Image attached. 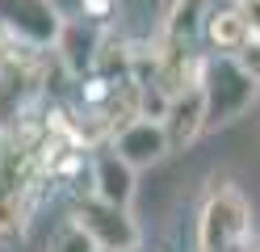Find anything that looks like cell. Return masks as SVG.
<instances>
[{
  "label": "cell",
  "mask_w": 260,
  "mask_h": 252,
  "mask_svg": "<svg viewBox=\"0 0 260 252\" xmlns=\"http://www.w3.org/2000/svg\"><path fill=\"white\" fill-rule=\"evenodd\" d=\"M252 231V206L231 181H214L198 214V252H243Z\"/></svg>",
  "instance_id": "1"
},
{
  "label": "cell",
  "mask_w": 260,
  "mask_h": 252,
  "mask_svg": "<svg viewBox=\"0 0 260 252\" xmlns=\"http://www.w3.org/2000/svg\"><path fill=\"white\" fill-rule=\"evenodd\" d=\"M202 93H206V126H226L256 101L260 80L235 55H214L202 67Z\"/></svg>",
  "instance_id": "2"
},
{
  "label": "cell",
  "mask_w": 260,
  "mask_h": 252,
  "mask_svg": "<svg viewBox=\"0 0 260 252\" xmlns=\"http://www.w3.org/2000/svg\"><path fill=\"white\" fill-rule=\"evenodd\" d=\"M63 17L55 9V0H0V30L13 42H25L34 50H46L59 42L63 34Z\"/></svg>",
  "instance_id": "3"
},
{
  "label": "cell",
  "mask_w": 260,
  "mask_h": 252,
  "mask_svg": "<svg viewBox=\"0 0 260 252\" xmlns=\"http://www.w3.org/2000/svg\"><path fill=\"white\" fill-rule=\"evenodd\" d=\"M76 223L84 227L105 252H139V227L126 214V206H113L105 198H80L76 202Z\"/></svg>",
  "instance_id": "4"
},
{
  "label": "cell",
  "mask_w": 260,
  "mask_h": 252,
  "mask_svg": "<svg viewBox=\"0 0 260 252\" xmlns=\"http://www.w3.org/2000/svg\"><path fill=\"white\" fill-rule=\"evenodd\" d=\"M113 147H118L135 168H147V164L164 160L172 151L168 130H164V118H147V114L135 118V122H126L118 134H113Z\"/></svg>",
  "instance_id": "5"
},
{
  "label": "cell",
  "mask_w": 260,
  "mask_h": 252,
  "mask_svg": "<svg viewBox=\"0 0 260 252\" xmlns=\"http://www.w3.org/2000/svg\"><path fill=\"white\" fill-rule=\"evenodd\" d=\"M164 130H168L172 151H185L202 130H210V126H206V93H202V84H193V89L176 93V97L168 101V109H164Z\"/></svg>",
  "instance_id": "6"
},
{
  "label": "cell",
  "mask_w": 260,
  "mask_h": 252,
  "mask_svg": "<svg viewBox=\"0 0 260 252\" xmlns=\"http://www.w3.org/2000/svg\"><path fill=\"white\" fill-rule=\"evenodd\" d=\"M92 193L113 202V206H130V198H135V164H130L118 147L96 151V160H92Z\"/></svg>",
  "instance_id": "7"
},
{
  "label": "cell",
  "mask_w": 260,
  "mask_h": 252,
  "mask_svg": "<svg viewBox=\"0 0 260 252\" xmlns=\"http://www.w3.org/2000/svg\"><path fill=\"white\" fill-rule=\"evenodd\" d=\"M206 38L210 46L218 50V55H235V50L248 46L252 38V21H248V13H243L239 5H222L206 17Z\"/></svg>",
  "instance_id": "8"
},
{
  "label": "cell",
  "mask_w": 260,
  "mask_h": 252,
  "mask_svg": "<svg viewBox=\"0 0 260 252\" xmlns=\"http://www.w3.org/2000/svg\"><path fill=\"white\" fill-rule=\"evenodd\" d=\"M96 50H101V38H96L92 30H84V25H63L59 42H55V55H59V63L68 67L72 76H84V72L92 76Z\"/></svg>",
  "instance_id": "9"
},
{
  "label": "cell",
  "mask_w": 260,
  "mask_h": 252,
  "mask_svg": "<svg viewBox=\"0 0 260 252\" xmlns=\"http://www.w3.org/2000/svg\"><path fill=\"white\" fill-rule=\"evenodd\" d=\"M214 0H172L164 13V38H193L198 30H206V17Z\"/></svg>",
  "instance_id": "10"
},
{
  "label": "cell",
  "mask_w": 260,
  "mask_h": 252,
  "mask_svg": "<svg viewBox=\"0 0 260 252\" xmlns=\"http://www.w3.org/2000/svg\"><path fill=\"white\" fill-rule=\"evenodd\" d=\"M51 252H105V248L96 244V240H92V235L80 227V223H72V227H63V231L55 235Z\"/></svg>",
  "instance_id": "11"
},
{
  "label": "cell",
  "mask_w": 260,
  "mask_h": 252,
  "mask_svg": "<svg viewBox=\"0 0 260 252\" xmlns=\"http://www.w3.org/2000/svg\"><path fill=\"white\" fill-rule=\"evenodd\" d=\"M235 59L243 63V67H248V72L260 80V34H252V38H248V46H243V50H235Z\"/></svg>",
  "instance_id": "12"
},
{
  "label": "cell",
  "mask_w": 260,
  "mask_h": 252,
  "mask_svg": "<svg viewBox=\"0 0 260 252\" xmlns=\"http://www.w3.org/2000/svg\"><path fill=\"white\" fill-rule=\"evenodd\" d=\"M113 0H84V17H109Z\"/></svg>",
  "instance_id": "13"
},
{
  "label": "cell",
  "mask_w": 260,
  "mask_h": 252,
  "mask_svg": "<svg viewBox=\"0 0 260 252\" xmlns=\"http://www.w3.org/2000/svg\"><path fill=\"white\" fill-rule=\"evenodd\" d=\"M239 9L248 13V21H252V34H260V0H243Z\"/></svg>",
  "instance_id": "14"
},
{
  "label": "cell",
  "mask_w": 260,
  "mask_h": 252,
  "mask_svg": "<svg viewBox=\"0 0 260 252\" xmlns=\"http://www.w3.org/2000/svg\"><path fill=\"white\" fill-rule=\"evenodd\" d=\"M5 42H13V38H9V34H5V30H0V59H5V55H9V50H5Z\"/></svg>",
  "instance_id": "15"
},
{
  "label": "cell",
  "mask_w": 260,
  "mask_h": 252,
  "mask_svg": "<svg viewBox=\"0 0 260 252\" xmlns=\"http://www.w3.org/2000/svg\"><path fill=\"white\" fill-rule=\"evenodd\" d=\"M214 5H243V0H214Z\"/></svg>",
  "instance_id": "16"
},
{
  "label": "cell",
  "mask_w": 260,
  "mask_h": 252,
  "mask_svg": "<svg viewBox=\"0 0 260 252\" xmlns=\"http://www.w3.org/2000/svg\"><path fill=\"white\" fill-rule=\"evenodd\" d=\"M243 252H260V248H243Z\"/></svg>",
  "instance_id": "17"
}]
</instances>
